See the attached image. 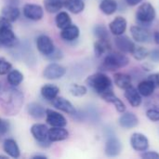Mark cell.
<instances>
[{
	"label": "cell",
	"instance_id": "obj_21",
	"mask_svg": "<svg viewBox=\"0 0 159 159\" xmlns=\"http://www.w3.org/2000/svg\"><path fill=\"white\" fill-rule=\"evenodd\" d=\"M139 124V119L135 114L130 112H124L119 118V125L124 129H132Z\"/></svg>",
	"mask_w": 159,
	"mask_h": 159
},
{
	"label": "cell",
	"instance_id": "obj_23",
	"mask_svg": "<svg viewBox=\"0 0 159 159\" xmlns=\"http://www.w3.org/2000/svg\"><path fill=\"white\" fill-rule=\"evenodd\" d=\"M1 15L4 16L6 19H7L10 22H14L20 18V10L17 6L6 5L1 9Z\"/></svg>",
	"mask_w": 159,
	"mask_h": 159
},
{
	"label": "cell",
	"instance_id": "obj_52",
	"mask_svg": "<svg viewBox=\"0 0 159 159\" xmlns=\"http://www.w3.org/2000/svg\"><path fill=\"white\" fill-rule=\"evenodd\" d=\"M0 47H1V44H0Z\"/></svg>",
	"mask_w": 159,
	"mask_h": 159
},
{
	"label": "cell",
	"instance_id": "obj_30",
	"mask_svg": "<svg viewBox=\"0 0 159 159\" xmlns=\"http://www.w3.org/2000/svg\"><path fill=\"white\" fill-rule=\"evenodd\" d=\"M155 85L152 81H150L149 79L147 80H143L142 82L139 83L138 85V91L140 92V94L142 96L144 97H150L153 95L154 91H155Z\"/></svg>",
	"mask_w": 159,
	"mask_h": 159
},
{
	"label": "cell",
	"instance_id": "obj_3",
	"mask_svg": "<svg viewBox=\"0 0 159 159\" xmlns=\"http://www.w3.org/2000/svg\"><path fill=\"white\" fill-rule=\"evenodd\" d=\"M129 62V60L123 53L119 52H111L106 55L103 60L102 68L105 71H116L117 69L127 66Z\"/></svg>",
	"mask_w": 159,
	"mask_h": 159
},
{
	"label": "cell",
	"instance_id": "obj_2",
	"mask_svg": "<svg viewBox=\"0 0 159 159\" xmlns=\"http://www.w3.org/2000/svg\"><path fill=\"white\" fill-rule=\"evenodd\" d=\"M87 85L101 97L110 93L113 90L112 80L103 73H96L89 75L86 80Z\"/></svg>",
	"mask_w": 159,
	"mask_h": 159
},
{
	"label": "cell",
	"instance_id": "obj_49",
	"mask_svg": "<svg viewBox=\"0 0 159 159\" xmlns=\"http://www.w3.org/2000/svg\"><path fill=\"white\" fill-rule=\"evenodd\" d=\"M33 158L34 159H39V158L46 159V158H48V157H47V156H45V155H35V156H34V157H33Z\"/></svg>",
	"mask_w": 159,
	"mask_h": 159
},
{
	"label": "cell",
	"instance_id": "obj_22",
	"mask_svg": "<svg viewBox=\"0 0 159 159\" xmlns=\"http://www.w3.org/2000/svg\"><path fill=\"white\" fill-rule=\"evenodd\" d=\"M125 97L132 107H138L142 103V95L132 86L125 89Z\"/></svg>",
	"mask_w": 159,
	"mask_h": 159
},
{
	"label": "cell",
	"instance_id": "obj_7",
	"mask_svg": "<svg viewBox=\"0 0 159 159\" xmlns=\"http://www.w3.org/2000/svg\"><path fill=\"white\" fill-rule=\"evenodd\" d=\"M0 44L7 48H15L19 45V39L11 27L0 28Z\"/></svg>",
	"mask_w": 159,
	"mask_h": 159
},
{
	"label": "cell",
	"instance_id": "obj_45",
	"mask_svg": "<svg viewBox=\"0 0 159 159\" xmlns=\"http://www.w3.org/2000/svg\"><path fill=\"white\" fill-rule=\"evenodd\" d=\"M12 22H10L7 19H6L4 16L0 15V28L2 27H11L12 28V25H11Z\"/></svg>",
	"mask_w": 159,
	"mask_h": 159
},
{
	"label": "cell",
	"instance_id": "obj_6",
	"mask_svg": "<svg viewBox=\"0 0 159 159\" xmlns=\"http://www.w3.org/2000/svg\"><path fill=\"white\" fill-rule=\"evenodd\" d=\"M66 74V68L60 63L52 61L43 70V76L48 80H57L63 77Z\"/></svg>",
	"mask_w": 159,
	"mask_h": 159
},
{
	"label": "cell",
	"instance_id": "obj_41",
	"mask_svg": "<svg viewBox=\"0 0 159 159\" xmlns=\"http://www.w3.org/2000/svg\"><path fill=\"white\" fill-rule=\"evenodd\" d=\"M148 104H149L151 107L159 110V95H155V96H153V97L149 100Z\"/></svg>",
	"mask_w": 159,
	"mask_h": 159
},
{
	"label": "cell",
	"instance_id": "obj_48",
	"mask_svg": "<svg viewBox=\"0 0 159 159\" xmlns=\"http://www.w3.org/2000/svg\"><path fill=\"white\" fill-rule=\"evenodd\" d=\"M154 39H155L156 44L159 46V32H156V33L154 34Z\"/></svg>",
	"mask_w": 159,
	"mask_h": 159
},
{
	"label": "cell",
	"instance_id": "obj_47",
	"mask_svg": "<svg viewBox=\"0 0 159 159\" xmlns=\"http://www.w3.org/2000/svg\"><path fill=\"white\" fill-rule=\"evenodd\" d=\"M126 3L129 5V6H131V7H134V6H137L139 3H141L143 0H125Z\"/></svg>",
	"mask_w": 159,
	"mask_h": 159
},
{
	"label": "cell",
	"instance_id": "obj_26",
	"mask_svg": "<svg viewBox=\"0 0 159 159\" xmlns=\"http://www.w3.org/2000/svg\"><path fill=\"white\" fill-rule=\"evenodd\" d=\"M115 84L117 88L121 89H127L131 87V77L130 75L124 73H116L114 75Z\"/></svg>",
	"mask_w": 159,
	"mask_h": 159
},
{
	"label": "cell",
	"instance_id": "obj_35",
	"mask_svg": "<svg viewBox=\"0 0 159 159\" xmlns=\"http://www.w3.org/2000/svg\"><path fill=\"white\" fill-rule=\"evenodd\" d=\"M93 33L98 39H109V33L104 25L102 24L96 25L93 29Z\"/></svg>",
	"mask_w": 159,
	"mask_h": 159
},
{
	"label": "cell",
	"instance_id": "obj_50",
	"mask_svg": "<svg viewBox=\"0 0 159 159\" xmlns=\"http://www.w3.org/2000/svg\"><path fill=\"white\" fill-rule=\"evenodd\" d=\"M0 158H8V156H2V155H0Z\"/></svg>",
	"mask_w": 159,
	"mask_h": 159
},
{
	"label": "cell",
	"instance_id": "obj_37",
	"mask_svg": "<svg viewBox=\"0 0 159 159\" xmlns=\"http://www.w3.org/2000/svg\"><path fill=\"white\" fill-rule=\"evenodd\" d=\"M11 69H12V64L5 58H0V75H7V73Z\"/></svg>",
	"mask_w": 159,
	"mask_h": 159
},
{
	"label": "cell",
	"instance_id": "obj_9",
	"mask_svg": "<svg viewBox=\"0 0 159 159\" xmlns=\"http://www.w3.org/2000/svg\"><path fill=\"white\" fill-rule=\"evenodd\" d=\"M36 48L44 56L49 55L54 49L55 46L53 40L47 34H40L36 38Z\"/></svg>",
	"mask_w": 159,
	"mask_h": 159
},
{
	"label": "cell",
	"instance_id": "obj_17",
	"mask_svg": "<svg viewBox=\"0 0 159 159\" xmlns=\"http://www.w3.org/2000/svg\"><path fill=\"white\" fill-rule=\"evenodd\" d=\"M69 131L64 127H51L48 129V140L51 143H58L67 140Z\"/></svg>",
	"mask_w": 159,
	"mask_h": 159
},
{
	"label": "cell",
	"instance_id": "obj_46",
	"mask_svg": "<svg viewBox=\"0 0 159 159\" xmlns=\"http://www.w3.org/2000/svg\"><path fill=\"white\" fill-rule=\"evenodd\" d=\"M21 0H5L6 5H11V6H19Z\"/></svg>",
	"mask_w": 159,
	"mask_h": 159
},
{
	"label": "cell",
	"instance_id": "obj_11",
	"mask_svg": "<svg viewBox=\"0 0 159 159\" xmlns=\"http://www.w3.org/2000/svg\"><path fill=\"white\" fill-rule=\"evenodd\" d=\"M51 103L54 108H56L57 110H60L65 114L74 116L77 113V111H76L75 107L73 105V103L63 97H56L51 102Z\"/></svg>",
	"mask_w": 159,
	"mask_h": 159
},
{
	"label": "cell",
	"instance_id": "obj_4",
	"mask_svg": "<svg viewBox=\"0 0 159 159\" xmlns=\"http://www.w3.org/2000/svg\"><path fill=\"white\" fill-rule=\"evenodd\" d=\"M156 9L154 6L148 2L143 3L136 11V20L139 24L143 26L150 25L156 19Z\"/></svg>",
	"mask_w": 159,
	"mask_h": 159
},
{
	"label": "cell",
	"instance_id": "obj_31",
	"mask_svg": "<svg viewBox=\"0 0 159 159\" xmlns=\"http://www.w3.org/2000/svg\"><path fill=\"white\" fill-rule=\"evenodd\" d=\"M99 7L105 15H112L117 10L118 6L116 0H102Z\"/></svg>",
	"mask_w": 159,
	"mask_h": 159
},
{
	"label": "cell",
	"instance_id": "obj_44",
	"mask_svg": "<svg viewBox=\"0 0 159 159\" xmlns=\"http://www.w3.org/2000/svg\"><path fill=\"white\" fill-rule=\"evenodd\" d=\"M148 79L152 81L156 88H159V73H156L153 75H150L148 76Z\"/></svg>",
	"mask_w": 159,
	"mask_h": 159
},
{
	"label": "cell",
	"instance_id": "obj_5",
	"mask_svg": "<svg viewBox=\"0 0 159 159\" xmlns=\"http://www.w3.org/2000/svg\"><path fill=\"white\" fill-rule=\"evenodd\" d=\"M48 129L45 124L41 123H35L30 129L32 136L42 148H48L51 145V142L48 140Z\"/></svg>",
	"mask_w": 159,
	"mask_h": 159
},
{
	"label": "cell",
	"instance_id": "obj_10",
	"mask_svg": "<svg viewBox=\"0 0 159 159\" xmlns=\"http://www.w3.org/2000/svg\"><path fill=\"white\" fill-rule=\"evenodd\" d=\"M46 122L51 127H65L66 118L59 112L52 109H46Z\"/></svg>",
	"mask_w": 159,
	"mask_h": 159
},
{
	"label": "cell",
	"instance_id": "obj_13",
	"mask_svg": "<svg viewBox=\"0 0 159 159\" xmlns=\"http://www.w3.org/2000/svg\"><path fill=\"white\" fill-rule=\"evenodd\" d=\"M121 152V143L119 140L111 134H108L105 143V154L108 157H116Z\"/></svg>",
	"mask_w": 159,
	"mask_h": 159
},
{
	"label": "cell",
	"instance_id": "obj_38",
	"mask_svg": "<svg viewBox=\"0 0 159 159\" xmlns=\"http://www.w3.org/2000/svg\"><path fill=\"white\" fill-rule=\"evenodd\" d=\"M46 57H47V59H48V60L51 61H60V60L62 59L63 53H62V51H61V49L55 48V49H54L49 55H48V56H46Z\"/></svg>",
	"mask_w": 159,
	"mask_h": 159
},
{
	"label": "cell",
	"instance_id": "obj_34",
	"mask_svg": "<svg viewBox=\"0 0 159 159\" xmlns=\"http://www.w3.org/2000/svg\"><path fill=\"white\" fill-rule=\"evenodd\" d=\"M69 91L74 97H83L87 94L88 89L86 86L79 84H72L69 87Z\"/></svg>",
	"mask_w": 159,
	"mask_h": 159
},
{
	"label": "cell",
	"instance_id": "obj_25",
	"mask_svg": "<svg viewBox=\"0 0 159 159\" xmlns=\"http://www.w3.org/2000/svg\"><path fill=\"white\" fill-rule=\"evenodd\" d=\"M63 7L73 14H79L85 8L83 0H64Z\"/></svg>",
	"mask_w": 159,
	"mask_h": 159
},
{
	"label": "cell",
	"instance_id": "obj_16",
	"mask_svg": "<svg viewBox=\"0 0 159 159\" xmlns=\"http://www.w3.org/2000/svg\"><path fill=\"white\" fill-rule=\"evenodd\" d=\"M3 150L11 158H19L20 156V151L17 142L14 139L7 138L3 142Z\"/></svg>",
	"mask_w": 159,
	"mask_h": 159
},
{
	"label": "cell",
	"instance_id": "obj_14",
	"mask_svg": "<svg viewBox=\"0 0 159 159\" xmlns=\"http://www.w3.org/2000/svg\"><path fill=\"white\" fill-rule=\"evenodd\" d=\"M130 34L132 38L139 43H148L151 40V34L150 32L139 25H133L130 27Z\"/></svg>",
	"mask_w": 159,
	"mask_h": 159
},
{
	"label": "cell",
	"instance_id": "obj_27",
	"mask_svg": "<svg viewBox=\"0 0 159 159\" xmlns=\"http://www.w3.org/2000/svg\"><path fill=\"white\" fill-rule=\"evenodd\" d=\"M102 98L105 102L114 104V106L116 107V111H117L118 113H122V114H123L124 112H126V105L124 104V102H123L119 98H117V97L115 95L114 91H112V92H110V93H107L106 95L102 96Z\"/></svg>",
	"mask_w": 159,
	"mask_h": 159
},
{
	"label": "cell",
	"instance_id": "obj_20",
	"mask_svg": "<svg viewBox=\"0 0 159 159\" xmlns=\"http://www.w3.org/2000/svg\"><path fill=\"white\" fill-rule=\"evenodd\" d=\"M40 93L43 99L48 102H52L56 97H58L60 93V89L58 86L53 84H45L41 88Z\"/></svg>",
	"mask_w": 159,
	"mask_h": 159
},
{
	"label": "cell",
	"instance_id": "obj_43",
	"mask_svg": "<svg viewBox=\"0 0 159 159\" xmlns=\"http://www.w3.org/2000/svg\"><path fill=\"white\" fill-rule=\"evenodd\" d=\"M149 57L150 59L155 61V62H159V49L158 48H156V49H153L151 52H149Z\"/></svg>",
	"mask_w": 159,
	"mask_h": 159
},
{
	"label": "cell",
	"instance_id": "obj_51",
	"mask_svg": "<svg viewBox=\"0 0 159 159\" xmlns=\"http://www.w3.org/2000/svg\"><path fill=\"white\" fill-rule=\"evenodd\" d=\"M1 120H2V119H0V124H1Z\"/></svg>",
	"mask_w": 159,
	"mask_h": 159
},
{
	"label": "cell",
	"instance_id": "obj_18",
	"mask_svg": "<svg viewBox=\"0 0 159 159\" xmlns=\"http://www.w3.org/2000/svg\"><path fill=\"white\" fill-rule=\"evenodd\" d=\"M109 29L110 32L114 34V35H120L123 34L127 29V20L125 18L118 16L116 17L109 24Z\"/></svg>",
	"mask_w": 159,
	"mask_h": 159
},
{
	"label": "cell",
	"instance_id": "obj_24",
	"mask_svg": "<svg viewBox=\"0 0 159 159\" xmlns=\"http://www.w3.org/2000/svg\"><path fill=\"white\" fill-rule=\"evenodd\" d=\"M27 112L34 119H41L46 116V109L37 102H31L27 106Z\"/></svg>",
	"mask_w": 159,
	"mask_h": 159
},
{
	"label": "cell",
	"instance_id": "obj_33",
	"mask_svg": "<svg viewBox=\"0 0 159 159\" xmlns=\"http://www.w3.org/2000/svg\"><path fill=\"white\" fill-rule=\"evenodd\" d=\"M64 0H44L46 11L48 13H57L63 7Z\"/></svg>",
	"mask_w": 159,
	"mask_h": 159
},
{
	"label": "cell",
	"instance_id": "obj_29",
	"mask_svg": "<svg viewBox=\"0 0 159 159\" xmlns=\"http://www.w3.org/2000/svg\"><path fill=\"white\" fill-rule=\"evenodd\" d=\"M111 49L109 39H98L94 43V53L96 57H102Z\"/></svg>",
	"mask_w": 159,
	"mask_h": 159
},
{
	"label": "cell",
	"instance_id": "obj_40",
	"mask_svg": "<svg viewBox=\"0 0 159 159\" xmlns=\"http://www.w3.org/2000/svg\"><path fill=\"white\" fill-rule=\"evenodd\" d=\"M142 157L144 159H159V154L155 151H149V152L145 151V153L142 155Z\"/></svg>",
	"mask_w": 159,
	"mask_h": 159
},
{
	"label": "cell",
	"instance_id": "obj_1",
	"mask_svg": "<svg viewBox=\"0 0 159 159\" xmlns=\"http://www.w3.org/2000/svg\"><path fill=\"white\" fill-rule=\"evenodd\" d=\"M23 94L16 87L4 89L0 93V106L6 116H16L23 104Z\"/></svg>",
	"mask_w": 159,
	"mask_h": 159
},
{
	"label": "cell",
	"instance_id": "obj_42",
	"mask_svg": "<svg viewBox=\"0 0 159 159\" xmlns=\"http://www.w3.org/2000/svg\"><path fill=\"white\" fill-rule=\"evenodd\" d=\"M9 129V123L8 121L6 120H1V124H0V135H4L6 134Z\"/></svg>",
	"mask_w": 159,
	"mask_h": 159
},
{
	"label": "cell",
	"instance_id": "obj_39",
	"mask_svg": "<svg viewBox=\"0 0 159 159\" xmlns=\"http://www.w3.org/2000/svg\"><path fill=\"white\" fill-rule=\"evenodd\" d=\"M146 116L153 122L159 121V110L155 108H150L146 111Z\"/></svg>",
	"mask_w": 159,
	"mask_h": 159
},
{
	"label": "cell",
	"instance_id": "obj_19",
	"mask_svg": "<svg viewBox=\"0 0 159 159\" xmlns=\"http://www.w3.org/2000/svg\"><path fill=\"white\" fill-rule=\"evenodd\" d=\"M80 30L79 28L75 24H70L67 27L63 28L61 32V37L62 40L67 42H72L76 40L79 37Z\"/></svg>",
	"mask_w": 159,
	"mask_h": 159
},
{
	"label": "cell",
	"instance_id": "obj_32",
	"mask_svg": "<svg viewBox=\"0 0 159 159\" xmlns=\"http://www.w3.org/2000/svg\"><path fill=\"white\" fill-rule=\"evenodd\" d=\"M55 23L59 29L62 30L72 23V19L66 11H59L55 17Z\"/></svg>",
	"mask_w": 159,
	"mask_h": 159
},
{
	"label": "cell",
	"instance_id": "obj_36",
	"mask_svg": "<svg viewBox=\"0 0 159 159\" xmlns=\"http://www.w3.org/2000/svg\"><path fill=\"white\" fill-rule=\"evenodd\" d=\"M131 54L137 61H143L149 56V50L144 47H135Z\"/></svg>",
	"mask_w": 159,
	"mask_h": 159
},
{
	"label": "cell",
	"instance_id": "obj_28",
	"mask_svg": "<svg viewBox=\"0 0 159 159\" xmlns=\"http://www.w3.org/2000/svg\"><path fill=\"white\" fill-rule=\"evenodd\" d=\"M23 78H24L23 74L17 69L14 70L11 69L7 75V81L10 87H18L19 85L21 84Z\"/></svg>",
	"mask_w": 159,
	"mask_h": 159
},
{
	"label": "cell",
	"instance_id": "obj_12",
	"mask_svg": "<svg viewBox=\"0 0 159 159\" xmlns=\"http://www.w3.org/2000/svg\"><path fill=\"white\" fill-rule=\"evenodd\" d=\"M131 147L137 152H145L149 147V141L145 135L136 132L130 137Z\"/></svg>",
	"mask_w": 159,
	"mask_h": 159
},
{
	"label": "cell",
	"instance_id": "obj_8",
	"mask_svg": "<svg viewBox=\"0 0 159 159\" xmlns=\"http://www.w3.org/2000/svg\"><path fill=\"white\" fill-rule=\"evenodd\" d=\"M22 13L28 20L38 21L44 17V8L37 4H25L22 7Z\"/></svg>",
	"mask_w": 159,
	"mask_h": 159
},
{
	"label": "cell",
	"instance_id": "obj_15",
	"mask_svg": "<svg viewBox=\"0 0 159 159\" xmlns=\"http://www.w3.org/2000/svg\"><path fill=\"white\" fill-rule=\"evenodd\" d=\"M115 44L116 47L124 53H132V51L135 48V44L130 40L129 37L120 34V35H116V37L115 38Z\"/></svg>",
	"mask_w": 159,
	"mask_h": 159
}]
</instances>
